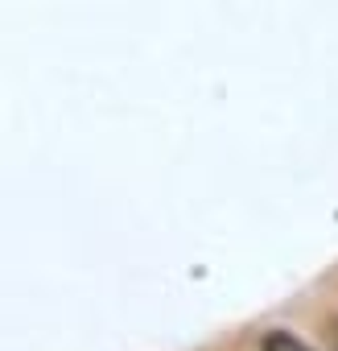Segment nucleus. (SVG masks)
I'll return each instance as SVG.
<instances>
[{
	"label": "nucleus",
	"instance_id": "nucleus-1",
	"mask_svg": "<svg viewBox=\"0 0 338 351\" xmlns=\"http://www.w3.org/2000/svg\"><path fill=\"white\" fill-rule=\"evenodd\" d=\"M260 351H313V347H305L293 330H268L260 339Z\"/></svg>",
	"mask_w": 338,
	"mask_h": 351
}]
</instances>
